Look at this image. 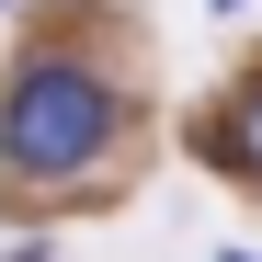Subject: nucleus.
<instances>
[{
  "label": "nucleus",
  "mask_w": 262,
  "mask_h": 262,
  "mask_svg": "<svg viewBox=\"0 0 262 262\" xmlns=\"http://www.w3.org/2000/svg\"><path fill=\"white\" fill-rule=\"evenodd\" d=\"M216 262H262V251H216Z\"/></svg>",
  "instance_id": "obj_3"
},
{
  "label": "nucleus",
  "mask_w": 262,
  "mask_h": 262,
  "mask_svg": "<svg viewBox=\"0 0 262 262\" xmlns=\"http://www.w3.org/2000/svg\"><path fill=\"white\" fill-rule=\"evenodd\" d=\"M216 12H251V0H216Z\"/></svg>",
  "instance_id": "obj_4"
},
{
  "label": "nucleus",
  "mask_w": 262,
  "mask_h": 262,
  "mask_svg": "<svg viewBox=\"0 0 262 262\" xmlns=\"http://www.w3.org/2000/svg\"><path fill=\"white\" fill-rule=\"evenodd\" d=\"M194 148H205L216 171H239V183L262 194V69H251L239 92H228V103H216V114L194 125Z\"/></svg>",
  "instance_id": "obj_2"
},
{
  "label": "nucleus",
  "mask_w": 262,
  "mask_h": 262,
  "mask_svg": "<svg viewBox=\"0 0 262 262\" xmlns=\"http://www.w3.org/2000/svg\"><path fill=\"white\" fill-rule=\"evenodd\" d=\"M125 148V80L103 57H69V46H34L0 80V183L12 194H69V183H103Z\"/></svg>",
  "instance_id": "obj_1"
}]
</instances>
